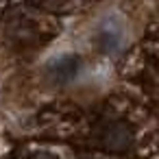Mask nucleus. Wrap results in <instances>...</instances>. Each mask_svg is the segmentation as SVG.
<instances>
[{
	"label": "nucleus",
	"mask_w": 159,
	"mask_h": 159,
	"mask_svg": "<svg viewBox=\"0 0 159 159\" xmlns=\"http://www.w3.org/2000/svg\"><path fill=\"white\" fill-rule=\"evenodd\" d=\"M35 159H52V157H48V155H39V157H35Z\"/></svg>",
	"instance_id": "3"
},
{
	"label": "nucleus",
	"mask_w": 159,
	"mask_h": 159,
	"mask_svg": "<svg viewBox=\"0 0 159 159\" xmlns=\"http://www.w3.org/2000/svg\"><path fill=\"white\" fill-rule=\"evenodd\" d=\"M96 139L105 150L124 152L133 144V133H131V126L124 124L122 120H105L96 131Z\"/></svg>",
	"instance_id": "1"
},
{
	"label": "nucleus",
	"mask_w": 159,
	"mask_h": 159,
	"mask_svg": "<svg viewBox=\"0 0 159 159\" xmlns=\"http://www.w3.org/2000/svg\"><path fill=\"white\" fill-rule=\"evenodd\" d=\"M76 68H79V59H76V57H63V59L55 66L52 74H55L57 81H68V79H72V76L76 74Z\"/></svg>",
	"instance_id": "2"
}]
</instances>
